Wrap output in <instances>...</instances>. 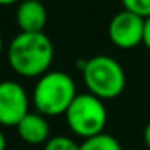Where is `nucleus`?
Here are the masks:
<instances>
[{
  "label": "nucleus",
  "instance_id": "obj_1",
  "mask_svg": "<svg viewBox=\"0 0 150 150\" xmlns=\"http://www.w3.org/2000/svg\"><path fill=\"white\" fill-rule=\"evenodd\" d=\"M55 49L44 33H20L8 47V63L23 78H40L49 71Z\"/></svg>",
  "mask_w": 150,
  "mask_h": 150
},
{
  "label": "nucleus",
  "instance_id": "obj_2",
  "mask_svg": "<svg viewBox=\"0 0 150 150\" xmlns=\"http://www.w3.org/2000/svg\"><path fill=\"white\" fill-rule=\"evenodd\" d=\"M82 81L87 92L102 100H113L126 87V73L110 55H95L82 63Z\"/></svg>",
  "mask_w": 150,
  "mask_h": 150
},
{
  "label": "nucleus",
  "instance_id": "obj_3",
  "mask_svg": "<svg viewBox=\"0 0 150 150\" xmlns=\"http://www.w3.org/2000/svg\"><path fill=\"white\" fill-rule=\"evenodd\" d=\"M74 79L65 71H47L37 81L33 92V102L37 113L44 116L65 115L76 98Z\"/></svg>",
  "mask_w": 150,
  "mask_h": 150
},
{
  "label": "nucleus",
  "instance_id": "obj_4",
  "mask_svg": "<svg viewBox=\"0 0 150 150\" xmlns=\"http://www.w3.org/2000/svg\"><path fill=\"white\" fill-rule=\"evenodd\" d=\"M65 118L73 134L82 139H89L103 132L108 121V111L102 98L86 92L76 95L73 103L66 110Z\"/></svg>",
  "mask_w": 150,
  "mask_h": 150
},
{
  "label": "nucleus",
  "instance_id": "obj_5",
  "mask_svg": "<svg viewBox=\"0 0 150 150\" xmlns=\"http://www.w3.org/2000/svg\"><path fill=\"white\" fill-rule=\"evenodd\" d=\"M145 20L131 11L121 10L111 18L108 24V37L115 47L121 50H131L144 44Z\"/></svg>",
  "mask_w": 150,
  "mask_h": 150
},
{
  "label": "nucleus",
  "instance_id": "obj_6",
  "mask_svg": "<svg viewBox=\"0 0 150 150\" xmlns=\"http://www.w3.org/2000/svg\"><path fill=\"white\" fill-rule=\"evenodd\" d=\"M29 113V98L20 82H0V126H18Z\"/></svg>",
  "mask_w": 150,
  "mask_h": 150
},
{
  "label": "nucleus",
  "instance_id": "obj_7",
  "mask_svg": "<svg viewBox=\"0 0 150 150\" xmlns=\"http://www.w3.org/2000/svg\"><path fill=\"white\" fill-rule=\"evenodd\" d=\"M16 24L21 33H44L47 24L45 5L39 0H23L16 8Z\"/></svg>",
  "mask_w": 150,
  "mask_h": 150
},
{
  "label": "nucleus",
  "instance_id": "obj_8",
  "mask_svg": "<svg viewBox=\"0 0 150 150\" xmlns=\"http://www.w3.org/2000/svg\"><path fill=\"white\" fill-rule=\"evenodd\" d=\"M21 140L31 145L45 144L50 139V126L45 116L40 113H28L16 126Z\"/></svg>",
  "mask_w": 150,
  "mask_h": 150
},
{
  "label": "nucleus",
  "instance_id": "obj_9",
  "mask_svg": "<svg viewBox=\"0 0 150 150\" xmlns=\"http://www.w3.org/2000/svg\"><path fill=\"white\" fill-rule=\"evenodd\" d=\"M79 150H123V147L115 136L102 132L94 137L84 139L79 144Z\"/></svg>",
  "mask_w": 150,
  "mask_h": 150
},
{
  "label": "nucleus",
  "instance_id": "obj_10",
  "mask_svg": "<svg viewBox=\"0 0 150 150\" xmlns=\"http://www.w3.org/2000/svg\"><path fill=\"white\" fill-rule=\"evenodd\" d=\"M121 5L123 10L131 11L144 20L150 18V0H121Z\"/></svg>",
  "mask_w": 150,
  "mask_h": 150
},
{
  "label": "nucleus",
  "instance_id": "obj_11",
  "mask_svg": "<svg viewBox=\"0 0 150 150\" xmlns=\"http://www.w3.org/2000/svg\"><path fill=\"white\" fill-rule=\"evenodd\" d=\"M44 150H79V144L74 142L71 137L55 136L44 144Z\"/></svg>",
  "mask_w": 150,
  "mask_h": 150
},
{
  "label": "nucleus",
  "instance_id": "obj_12",
  "mask_svg": "<svg viewBox=\"0 0 150 150\" xmlns=\"http://www.w3.org/2000/svg\"><path fill=\"white\" fill-rule=\"evenodd\" d=\"M144 45L150 52V18L145 20V29H144Z\"/></svg>",
  "mask_w": 150,
  "mask_h": 150
},
{
  "label": "nucleus",
  "instance_id": "obj_13",
  "mask_svg": "<svg viewBox=\"0 0 150 150\" xmlns=\"http://www.w3.org/2000/svg\"><path fill=\"white\" fill-rule=\"evenodd\" d=\"M144 142H145L147 149L150 150V121L145 124V127H144Z\"/></svg>",
  "mask_w": 150,
  "mask_h": 150
},
{
  "label": "nucleus",
  "instance_id": "obj_14",
  "mask_svg": "<svg viewBox=\"0 0 150 150\" xmlns=\"http://www.w3.org/2000/svg\"><path fill=\"white\" fill-rule=\"evenodd\" d=\"M5 147H7V140H5V136L0 129V150H5Z\"/></svg>",
  "mask_w": 150,
  "mask_h": 150
},
{
  "label": "nucleus",
  "instance_id": "obj_15",
  "mask_svg": "<svg viewBox=\"0 0 150 150\" xmlns=\"http://www.w3.org/2000/svg\"><path fill=\"white\" fill-rule=\"evenodd\" d=\"M16 2H20V0H0V5H11Z\"/></svg>",
  "mask_w": 150,
  "mask_h": 150
},
{
  "label": "nucleus",
  "instance_id": "obj_16",
  "mask_svg": "<svg viewBox=\"0 0 150 150\" xmlns=\"http://www.w3.org/2000/svg\"><path fill=\"white\" fill-rule=\"evenodd\" d=\"M2 50H4V39L0 36V53H2Z\"/></svg>",
  "mask_w": 150,
  "mask_h": 150
}]
</instances>
